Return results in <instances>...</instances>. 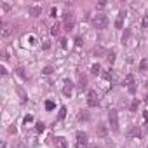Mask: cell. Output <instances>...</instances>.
Listing matches in <instances>:
<instances>
[{"instance_id":"1","label":"cell","mask_w":148,"mask_h":148,"mask_svg":"<svg viewBox=\"0 0 148 148\" xmlns=\"http://www.w3.org/2000/svg\"><path fill=\"white\" fill-rule=\"evenodd\" d=\"M92 25H94V28H98V30H105V28L108 26V18H106L105 14H96V16L92 18Z\"/></svg>"},{"instance_id":"2","label":"cell","mask_w":148,"mask_h":148,"mask_svg":"<svg viewBox=\"0 0 148 148\" xmlns=\"http://www.w3.org/2000/svg\"><path fill=\"white\" fill-rule=\"evenodd\" d=\"M108 120H110L112 129H113L115 132H119V113H117V110H110V113H108Z\"/></svg>"},{"instance_id":"3","label":"cell","mask_w":148,"mask_h":148,"mask_svg":"<svg viewBox=\"0 0 148 148\" xmlns=\"http://www.w3.org/2000/svg\"><path fill=\"white\" fill-rule=\"evenodd\" d=\"M122 86L124 87H127L129 89V92H136V86H134V75H131V73H129V75L124 79V82H122Z\"/></svg>"},{"instance_id":"4","label":"cell","mask_w":148,"mask_h":148,"mask_svg":"<svg viewBox=\"0 0 148 148\" xmlns=\"http://www.w3.org/2000/svg\"><path fill=\"white\" fill-rule=\"evenodd\" d=\"M11 33H12V26L9 23H2V25H0V37H2V38H7Z\"/></svg>"},{"instance_id":"5","label":"cell","mask_w":148,"mask_h":148,"mask_svg":"<svg viewBox=\"0 0 148 148\" xmlns=\"http://www.w3.org/2000/svg\"><path fill=\"white\" fill-rule=\"evenodd\" d=\"M73 26H75V16H73L71 12L64 14V28L66 30H71Z\"/></svg>"},{"instance_id":"6","label":"cell","mask_w":148,"mask_h":148,"mask_svg":"<svg viewBox=\"0 0 148 148\" xmlns=\"http://www.w3.org/2000/svg\"><path fill=\"white\" fill-rule=\"evenodd\" d=\"M98 103H99V98H98L96 91H89V94H87V105L89 106H98Z\"/></svg>"},{"instance_id":"7","label":"cell","mask_w":148,"mask_h":148,"mask_svg":"<svg viewBox=\"0 0 148 148\" xmlns=\"http://www.w3.org/2000/svg\"><path fill=\"white\" fill-rule=\"evenodd\" d=\"M28 12H30L33 18H37V16L42 14V5H30V7H28Z\"/></svg>"},{"instance_id":"8","label":"cell","mask_w":148,"mask_h":148,"mask_svg":"<svg viewBox=\"0 0 148 148\" xmlns=\"http://www.w3.org/2000/svg\"><path fill=\"white\" fill-rule=\"evenodd\" d=\"M96 134H98L99 138H106V136H108V127L103 125V124H99L98 129H96Z\"/></svg>"},{"instance_id":"9","label":"cell","mask_w":148,"mask_h":148,"mask_svg":"<svg viewBox=\"0 0 148 148\" xmlns=\"http://www.w3.org/2000/svg\"><path fill=\"white\" fill-rule=\"evenodd\" d=\"M71 91H73V86H71L70 80H66L64 82V87H63V94L64 96H71Z\"/></svg>"},{"instance_id":"10","label":"cell","mask_w":148,"mask_h":148,"mask_svg":"<svg viewBox=\"0 0 148 148\" xmlns=\"http://www.w3.org/2000/svg\"><path fill=\"white\" fill-rule=\"evenodd\" d=\"M124 16H125V12L120 11V12H119V18H117V21H115V26H117V28H122V25H124Z\"/></svg>"},{"instance_id":"11","label":"cell","mask_w":148,"mask_h":148,"mask_svg":"<svg viewBox=\"0 0 148 148\" xmlns=\"http://www.w3.org/2000/svg\"><path fill=\"white\" fill-rule=\"evenodd\" d=\"M127 136H141V131H139V127L138 125H132L131 129H129V132H127Z\"/></svg>"},{"instance_id":"12","label":"cell","mask_w":148,"mask_h":148,"mask_svg":"<svg viewBox=\"0 0 148 148\" xmlns=\"http://www.w3.org/2000/svg\"><path fill=\"white\" fill-rule=\"evenodd\" d=\"M77 143L87 145V134L86 132H77Z\"/></svg>"},{"instance_id":"13","label":"cell","mask_w":148,"mask_h":148,"mask_svg":"<svg viewBox=\"0 0 148 148\" xmlns=\"http://www.w3.org/2000/svg\"><path fill=\"white\" fill-rule=\"evenodd\" d=\"M51 33H52V35H59V33H61V26H59L58 23L52 25V26H51Z\"/></svg>"},{"instance_id":"14","label":"cell","mask_w":148,"mask_h":148,"mask_svg":"<svg viewBox=\"0 0 148 148\" xmlns=\"http://www.w3.org/2000/svg\"><path fill=\"white\" fill-rule=\"evenodd\" d=\"M86 86H87V80H86V77H84V75H79V87H80V89H84Z\"/></svg>"},{"instance_id":"15","label":"cell","mask_w":148,"mask_h":148,"mask_svg":"<svg viewBox=\"0 0 148 148\" xmlns=\"http://www.w3.org/2000/svg\"><path fill=\"white\" fill-rule=\"evenodd\" d=\"M139 71H148V61L146 59H143L139 63Z\"/></svg>"},{"instance_id":"16","label":"cell","mask_w":148,"mask_h":148,"mask_svg":"<svg viewBox=\"0 0 148 148\" xmlns=\"http://www.w3.org/2000/svg\"><path fill=\"white\" fill-rule=\"evenodd\" d=\"M138 106H139V99H134V101L131 103V112H136Z\"/></svg>"},{"instance_id":"17","label":"cell","mask_w":148,"mask_h":148,"mask_svg":"<svg viewBox=\"0 0 148 148\" xmlns=\"http://www.w3.org/2000/svg\"><path fill=\"white\" fill-rule=\"evenodd\" d=\"M16 71H18V73H19V75H21V77H23V79H25V80H28V75H26V73H25V68H21V66H19V68H18V70H16Z\"/></svg>"},{"instance_id":"18","label":"cell","mask_w":148,"mask_h":148,"mask_svg":"<svg viewBox=\"0 0 148 148\" xmlns=\"http://www.w3.org/2000/svg\"><path fill=\"white\" fill-rule=\"evenodd\" d=\"M99 70H101V68H99V64H92V68H91V71L94 73V75H98V73H99Z\"/></svg>"},{"instance_id":"19","label":"cell","mask_w":148,"mask_h":148,"mask_svg":"<svg viewBox=\"0 0 148 148\" xmlns=\"http://www.w3.org/2000/svg\"><path fill=\"white\" fill-rule=\"evenodd\" d=\"M141 26H143V28H148V14H145L143 21H141Z\"/></svg>"},{"instance_id":"20","label":"cell","mask_w":148,"mask_h":148,"mask_svg":"<svg viewBox=\"0 0 148 148\" xmlns=\"http://www.w3.org/2000/svg\"><path fill=\"white\" fill-rule=\"evenodd\" d=\"M18 92H19V96H21V99H23V101H26V94H25V91H23L21 87H18Z\"/></svg>"},{"instance_id":"21","label":"cell","mask_w":148,"mask_h":148,"mask_svg":"<svg viewBox=\"0 0 148 148\" xmlns=\"http://www.w3.org/2000/svg\"><path fill=\"white\" fill-rule=\"evenodd\" d=\"M143 119H145V129H148V112L143 113Z\"/></svg>"},{"instance_id":"22","label":"cell","mask_w":148,"mask_h":148,"mask_svg":"<svg viewBox=\"0 0 148 148\" xmlns=\"http://www.w3.org/2000/svg\"><path fill=\"white\" fill-rule=\"evenodd\" d=\"M44 73H45V75H51V73H52V66H45L44 68Z\"/></svg>"},{"instance_id":"23","label":"cell","mask_w":148,"mask_h":148,"mask_svg":"<svg viewBox=\"0 0 148 148\" xmlns=\"http://www.w3.org/2000/svg\"><path fill=\"white\" fill-rule=\"evenodd\" d=\"M115 61V52H110L108 54V63H113Z\"/></svg>"},{"instance_id":"24","label":"cell","mask_w":148,"mask_h":148,"mask_svg":"<svg viewBox=\"0 0 148 148\" xmlns=\"http://www.w3.org/2000/svg\"><path fill=\"white\" fill-rule=\"evenodd\" d=\"M45 108H47V110H52V108H54V103H52V101H47V103H45Z\"/></svg>"},{"instance_id":"25","label":"cell","mask_w":148,"mask_h":148,"mask_svg":"<svg viewBox=\"0 0 148 148\" xmlns=\"http://www.w3.org/2000/svg\"><path fill=\"white\" fill-rule=\"evenodd\" d=\"M56 14H58V11H56V7H52V9H51V16L56 18Z\"/></svg>"},{"instance_id":"26","label":"cell","mask_w":148,"mask_h":148,"mask_svg":"<svg viewBox=\"0 0 148 148\" xmlns=\"http://www.w3.org/2000/svg\"><path fill=\"white\" fill-rule=\"evenodd\" d=\"M64 113H66V108H61V112H59V119H63Z\"/></svg>"},{"instance_id":"27","label":"cell","mask_w":148,"mask_h":148,"mask_svg":"<svg viewBox=\"0 0 148 148\" xmlns=\"http://www.w3.org/2000/svg\"><path fill=\"white\" fill-rule=\"evenodd\" d=\"M79 119H80V120H82V119H86V120H87V119H89V115H87V113H80V115H79Z\"/></svg>"},{"instance_id":"28","label":"cell","mask_w":148,"mask_h":148,"mask_svg":"<svg viewBox=\"0 0 148 148\" xmlns=\"http://www.w3.org/2000/svg\"><path fill=\"white\" fill-rule=\"evenodd\" d=\"M37 131H44V124H42V122L37 124Z\"/></svg>"},{"instance_id":"29","label":"cell","mask_w":148,"mask_h":148,"mask_svg":"<svg viewBox=\"0 0 148 148\" xmlns=\"http://www.w3.org/2000/svg\"><path fill=\"white\" fill-rule=\"evenodd\" d=\"M75 148H87V145H82V143H77Z\"/></svg>"},{"instance_id":"30","label":"cell","mask_w":148,"mask_h":148,"mask_svg":"<svg viewBox=\"0 0 148 148\" xmlns=\"http://www.w3.org/2000/svg\"><path fill=\"white\" fill-rule=\"evenodd\" d=\"M2 7H4L5 11H9V9H11V4H2Z\"/></svg>"},{"instance_id":"31","label":"cell","mask_w":148,"mask_h":148,"mask_svg":"<svg viewBox=\"0 0 148 148\" xmlns=\"http://www.w3.org/2000/svg\"><path fill=\"white\" fill-rule=\"evenodd\" d=\"M18 148H25V145H23V143H19V145H18Z\"/></svg>"}]
</instances>
